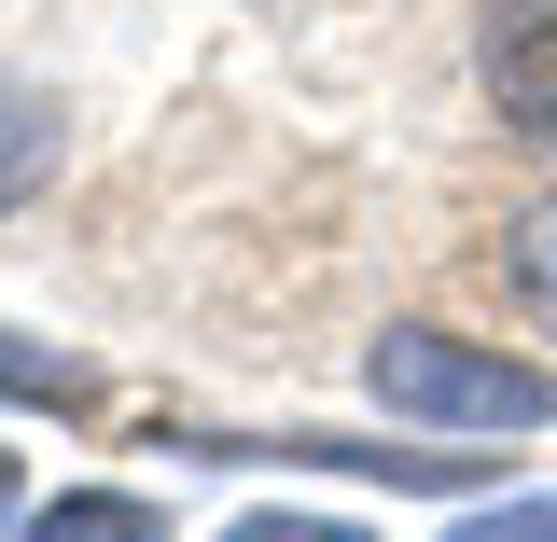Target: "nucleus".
Listing matches in <instances>:
<instances>
[{
  "mask_svg": "<svg viewBox=\"0 0 557 542\" xmlns=\"http://www.w3.org/2000/svg\"><path fill=\"white\" fill-rule=\"evenodd\" d=\"M362 376H376V404H391V417H446V431H544V417H557V376H544V362L418 335V320L362 348Z\"/></svg>",
  "mask_w": 557,
  "mask_h": 542,
  "instance_id": "obj_1",
  "label": "nucleus"
},
{
  "mask_svg": "<svg viewBox=\"0 0 557 542\" xmlns=\"http://www.w3.org/2000/svg\"><path fill=\"white\" fill-rule=\"evenodd\" d=\"M223 542H362V529H335V515H237Z\"/></svg>",
  "mask_w": 557,
  "mask_h": 542,
  "instance_id": "obj_8",
  "label": "nucleus"
},
{
  "mask_svg": "<svg viewBox=\"0 0 557 542\" xmlns=\"http://www.w3.org/2000/svg\"><path fill=\"white\" fill-rule=\"evenodd\" d=\"M502 292H516V306H530V320L557 335V196L502 223Z\"/></svg>",
  "mask_w": 557,
  "mask_h": 542,
  "instance_id": "obj_5",
  "label": "nucleus"
},
{
  "mask_svg": "<svg viewBox=\"0 0 557 542\" xmlns=\"http://www.w3.org/2000/svg\"><path fill=\"white\" fill-rule=\"evenodd\" d=\"M487 98H502L516 139H557V0H516L487 28Z\"/></svg>",
  "mask_w": 557,
  "mask_h": 542,
  "instance_id": "obj_2",
  "label": "nucleus"
},
{
  "mask_svg": "<svg viewBox=\"0 0 557 542\" xmlns=\"http://www.w3.org/2000/svg\"><path fill=\"white\" fill-rule=\"evenodd\" d=\"M460 542H557V501H502V515H474Z\"/></svg>",
  "mask_w": 557,
  "mask_h": 542,
  "instance_id": "obj_7",
  "label": "nucleus"
},
{
  "mask_svg": "<svg viewBox=\"0 0 557 542\" xmlns=\"http://www.w3.org/2000/svg\"><path fill=\"white\" fill-rule=\"evenodd\" d=\"M0 404H84V362H57V348H14V335H0Z\"/></svg>",
  "mask_w": 557,
  "mask_h": 542,
  "instance_id": "obj_6",
  "label": "nucleus"
},
{
  "mask_svg": "<svg viewBox=\"0 0 557 542\" xmlns=\"http://www.w3.org/2000/svg\"><path fill=\"white\" fill-rule=\"evenodd\" d=\"M42 167H57V98L0 84V209H28V196H42Z\"/></svg>",
  "mask_w": 557,
  "mask_h": 542,
  "instance_id": "obj_4",
  "label": "nucleus"
},
{
  "mask_svg": "<svg viewBox=\"0 0 557 542\" xmlns=\"http://www.w3.org/2000/svg\"><path fill=\"white\" fill-rule=\"evenodd\" d=\"M28 542H168V529H153V501H126V487H70V501L28 515Z\"/></svg>",
  "mask_w": 557,
  "mask_h": 542,
  "instance_id": "obj_3",
  "label": "nucleus"
},
{
  "mask_svg": "<svg viewBox=\"0 0 557 542\" xmlns=\"http://www.w3.org/2000/svg\"><path fill=\"white\" fill-rule=\"evenodd\" d=\"M0 529H14V459H0Z\"/></svg>",
  "mask_w": 557,
  "mask_h": 542,
  "instance_id": "obj_9",
  "label": "nucleus"
}]
</instances>
